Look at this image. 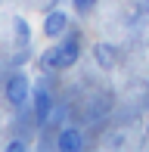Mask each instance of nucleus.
<instances>
[{"label": "nucleus", "instance_id": "obj_9", "mask_svg": "<svg viewBox=\"0 0 149 152\" xmlns=\"http://www.w3.org/2000/svg\"><path fill=\"white\" fill-rule=\"evenodd\" d=\"M6 149H9V152H22V149H25V143H19V140H16V143H9Z\"/></svg>", "mask_w": 149, "mask_h": 152}, {"label": "nucleus", "instance_id": "obj_5", "mask_svg": "<svg viewBox=\"0 0 149 152\" xmlns=\"http://www.w3.org/2000/svg\"><path fill=\"white\" fill-rule=\"evenodd\" d=\"M50 109H53V96H50V90L37 87V90H34V115H37V121H47Z\"/></svg>", "mask_w": 149, "mask_h": 152}, {"label": "nucleus", "instance_id": "obj_1", "mask_svg": "<svg viewBox=\"0 0 149 152\" xmlns=\"http://www.w3.org/2000/svg\"><path fill=\"white\" fill-rule=\"evenodd\" d=\"M78 56H81L78 37H65V40H59V44H53L50 50H44L40 62H44L47 68H53V72H62V68H72L74 62H78Z\"/></svg>", "mask_w": 149, "mask_h": 152}, {"label": "nucleus", "instance_id": "obj_7", "mask_svg": "<svg viewBox=\"0 0 149 152\" xmlns=\"http://www.w3.org/2000/svg\"><path fill=\"white\" fill-rule=\"evenodd\" d=\"M12 28H16V34H19V44H28V37H31V28H28V25H25L19 16L12 19Z\"/></svg>", "mask_w": 149, "mask_h": 152}, {"label": "nucleus", "instance_id": "obj_3", "mask_svg": "<svg viewBox=\"0 0 149 152\" xmlns=\"http://www.w3.org/2000/svg\"><path fill=\"white\" fill-rule=\"evenodd\" d=\"M65 28H69V12L65 10H53L50 16L44 19V34L47 37H59Z\"/></svg>", "mask_w": 149, "mask_h": 152}, {"label": "nucleus", "instance_id": "obj_4", "mask_svg": "<svg viewBox=\"0 0 149 152\" xmlns=\"http://www.w3.org/2000/svg\"><path fill=\"white\" fill-rule=\"evenodd\" d=\"M81 143H84V140H81V130H78V127H65L62 134H59L56 146L62 149V152H78V149H81Z\"/></svg>", "mask_w": 149, "mask_h": 152}, {"label": "nucleus", "instance_id": "obj_2", "mask_svg": "<svg viewBox=\"0 0 149 152\" xmlns=\"http://www.w3.org/2000/svg\"><path fill=\"white\" fill-rule=\"evenodd\" d=\"M28 96H31V81L28 75H12L9 81H6V102H9L12 109H25L28 106Z\"/></svg>", "mask_w": 149, "mask_h": 152}, {"label": "nucleus", "instance_id": "obj_6", "mask_svg": "<svg viewBox=\"0 0 149 152\" xmlns=\"http://www.w3.org/2000/svg\"><path fill=\"white\" fill-rule=\"evenodd\" d=\"M93 59H96L103 68H112L115 62H118V50H115L112 44H96L93 47Z\"/></svg>", "mask_w": 149, "mask_h": 152}, {"label": "nucleus", "instance_id": "obj_8", "mask_svg": "<svg viewBox=\"0 0 149 152\" xmlns=\"http://www.w3.org/2000/svg\"><path fill=\"white\" fill-rule=\"evenodd\" d=\"M72 6H74V12H90L96 6V0H72Z\"/></svg>", "mask_w": 149, "mask_h": 152}]
</instances>
